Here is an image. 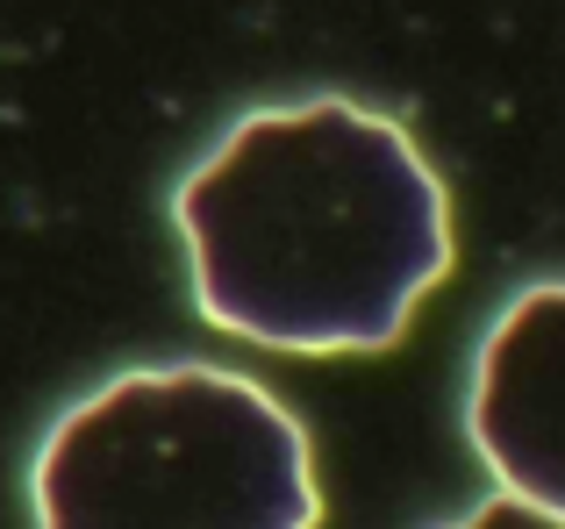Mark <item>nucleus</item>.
<instances>
[{"instance_id": "2", "label": "nucleus", "mask_w": 565, "mask_h": 529, "mask_svg": "<svg viewBox=\"0 0 565 529\" xmlns=\"http://www.w3.org/2000/svg\"><path fill=\"white\" fill-rule=\"evenodd\" d=\"M36 529H316L308 430L230 365H129L43 430Z\"/></svg>"}, {"instance_id": "4", "label": "nucleus", "mask_w": 565, "mask_h": 529, "mask_svg": "<svg viewBox=\"0 0 565 529\" xmlns=\"http://www.w3.org/2000/svg\"><path fill=\"white\" fill-rule=\"evenodd\" d=\"M444 529H565V516H544V508L515 501V494H494V501H480L472 516H458Z\"/></svg>"}, {"instance_id": "1", "label": "nucleus", "mask_w": 565, "mask_h": 529, "mask_svg": "<svg viewBox=\"0 0 565 529\" xmlns=\"http://www.w3.org/2000/svg\"><path fill=\"white\" fill-rule=\"evenodd\" d=\"M172 223L201 322L265 350H386L451 272V194L394 115L287 100L230 122Z\"/></svg>"}, {"instance_id": "3", "label": "nucleus", "mask_w": 565, "mask_h": 529, "mask_svg": "<svg viewBox=\"0 0 565 529\" xmlns=\"http://www.w3.org/2000/svg\"><path fill=\"white\" fill-rule=\"evenodd\" d=\"M466 436L501 494L565 516V279L523 287L480 336Z\"/></svg>"}]
</instances>
